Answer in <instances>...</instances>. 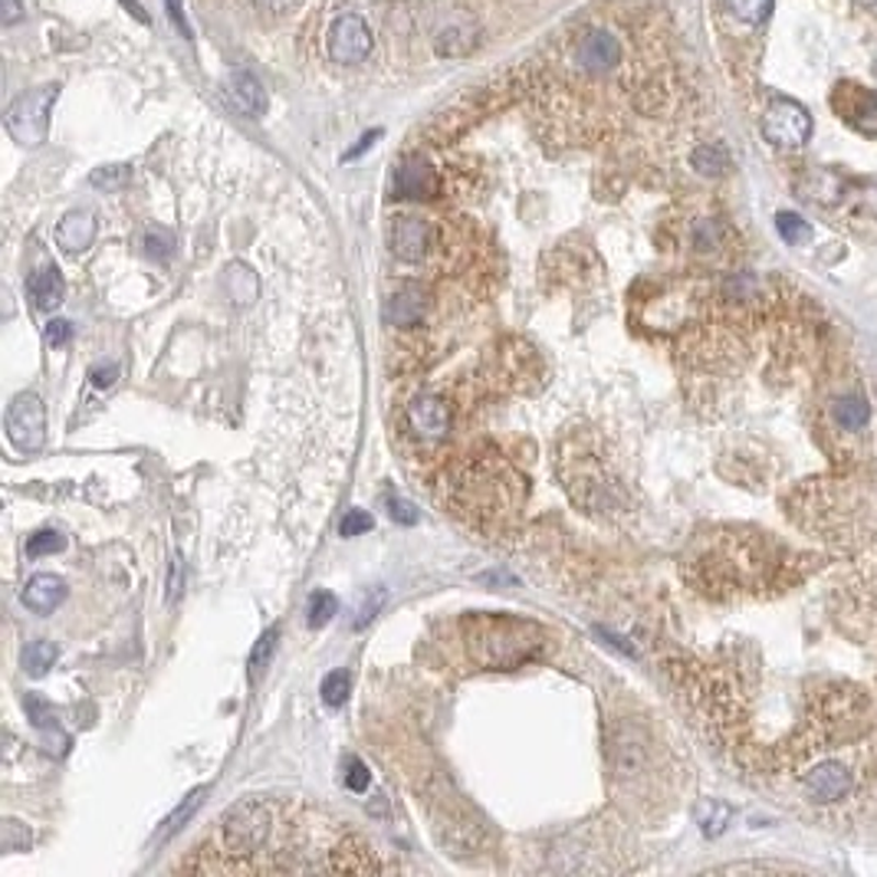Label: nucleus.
<instances>
[{"mask_svg": "<svg viewBox=\"0 0 877 877\" xmlns=\"http://www.w3.org/2000/svg\"><path fill=\"white\" fill-rule=\"evenodd\" d=\"M359 835L342 825L277 802L250 799L234 806L198 858L181 872L221 875H283V872H389Z\"/></svg>", "mask_w": 877, "mask_h": 877, "instance_id": "obj_1", "label": "nucleus"}, {"mask_svg": "<svg viewBox=\"0 0 877 877\" xmlns=\"http://www.w3.org/2000/svg\"><path fill=\"white\" fill-rule=\"evenodd\" d=\"M522 496V476L496 453H470L443 476V503L476 529H499L509 522Z\"/></svg>", "mask_w": 877, "mask_h": 877, "instance_id": "obj_2", "label": "nucleus"}, {"mask_svg": "<svg viewBox=\"0 0 877 877\" xmlns=\"http://www.w3.org/2000/svg\"><path fill=\"white\" fill-rule=\"evenodd\" d=\"M460 634L466 644V654L483 671H513L529 661H539L549 651L552 634L516 615H463Z\"/></svg>", "mask_w": 877, "mask_h": 877, "instance_id": "obj_3", "label": "nucleus"}, {"mask_svg": "<svg viewBox=\"0 0 877 877\" xmlns=\"http://www.w3.org/2000/svg\"><path fill=\"white\" fill-rule=\"evenodd\" d=\"M56 95H59V86H36V89H26L23 95L13 99V105L3 115V125L16 145L33 148V145L46 142L49 112H53Z\"/></svg>", "mask_w": 877, "mask_h": 877, "instance_id": "obj_4", "label": "nucleus"}, {"mask_svg": "<svg viewBox=\"0 0 877 877\" xmlns=\"http://www.w3.org/2000/svg\"><path fill=\"white\" fill-rule=\"evenodd\" d=\"M763 135L779 148H802L812 138V115L796 99H776L763 112Z\"/></svg>", "mask_w": 877, "mask_h": 877, "instance_id": "obj_5", "label": "nucleus"}, {"mask_svg": "<svg viewBox=\"0 0 877 877\" xmlns=\"http://www.w3.org/2000/svg\"><path fill=\"white\" fill-rule=\"evenodd\" d=\"M625 59V43L611 26H592L578 36L575 46V66L585 76H611L618 63Z\"/></svg>", "mask_w": 877, "mask_h": 877, "instance_id": "obj_6", "label": "nucleus"}, {"mask_svg": "<svg viewBox=\"0 0 877 877\" xmlns=\"http://www.w3.org/2000/svg\"><path fill=\"white\" fill-rule=\"evenodd\" d=\"M326 53L342 66L362 63L372 53V30H369L366 16H359V13L336 16L326 30Z\"/></svg>", "mask_w": 877, "mask_h": 877, "instance_id": "obj_7", "label": "nucleus"}, {"mask_svg": "<svg viewBox=\"0 0 877 877\" xmlns=\"http://www.w3.org/2000/svg\"><path fill=\"white\" fill-rule=\"evenodd\" d=\"M7 438L16 450L33 453L46 440V408L36 395H16L7 408Z\"/></svg>", "mask_w": 877, "mask_h": 877, "instance_id": "obj_8", "label": "nucleus"}, {"mask_svg": "<svg viewBox=\"0 0 877 877\" xmlns=\"http://www.w3.org/2000/svg\"><path fill=\"white\" fill-rule=\"evenodd\" d=\"M435 244V231L425 217L418 214H398L392 224V254L405 263H421L428 260Z\"/></svg>", "mask_w": 877, "mask_h": 877, "instance_id": "obj_9", "label": "nucleus"}, {"mask_svg": "<svg viewBox=\"0 0 877 877\" xmlns=\"http://www.w3.org/2000/svg\"><path fill=\"white\" fill-rule=\"evenodd\" d=\"M405 421L421 440H443L450 435V405L440 395L421 392L408 402Z\"/></svg>", "mask_w": 877, "mask_h": 877, "instance_id": "obj_10", "label": "nucleus"}, {"mask_svg": "<svg viewBox=\"0 0 877 877\" xmlns=\"http://www.w3.org/2000/svg\"><path fill=\"white\" fill-rule=\"evenodd\" d=\"M440 188L438 171L425 158H405L392 175V194L405 201H428Z\"/></svg>", "mask_w": 877, "mask_h": 877, "instance_id": "obj_11", "label": "nucleus"}, {"mask_svg": "<svg viewBox=\"0 0 877 877\" xmlns=\"http://www.w3.org/2000/svg\"><path fill=\"white\" fill-rule=\"evenodd\" d=\"M802 786L819 802H839L852 792V773L842 763H819L812 773L802 776Z\"/></svg>", "mask_w": 877, "mask_h": 877, "instance_id": "obj_12", "label": "nucleus"}, {"mask_svg": "<svg viewBox=\"0 0 877 877\" xmlns=\"http://www.w3.org/2000/svg\"><path fill=\"white\" fill-rule=\"evenodd\" d=\"M428 293L421 290V286H402V290H395L392 296H389V303H385V319L392 323V326H405V329H412V326H421V319H425V313H428Z\"/></svg>", "mask_w": 877, "mask_h": 877, "instance_id": "obj_13", "label": "nucleus"}, {"mask_svg": "<svg viewBox=\"0 0 877 877\" xmlns=\"http://www.w3.org/2000/svg\"><path fill=\"white\" fill-rule=\"evenodd\" d=\"M435 46L440 56H466L476 46V23L470 16H450L435 30Z\"/></svg>", "mask_w": 877, "mask_h": 877, "instance_id": "obj_14", "label": "nucleus"}, {"mask_svg": "<svg viewBox=\"0 0 877 877\" xmlns=\"http://www.w3.org/2000/svg\"><path fill=\"white\" fill-rule=\"evenodd\" d=\"M92 240H95V217L89 211H69L56 224V244L66 254H82V250H89Z\"/></svg>", "mask_w": 877, "mask_h": 877, "instance_id": "obj_15", "label": "nucleus"}, {"mask_svg": "<svg viewBox=\"0 0 877 877\" xmlns=\"http://www.w3.org/2000/svg\"><path fill=\"white\" fill-rule=\"evenodd\" d=\"M66 601V582L59 575H33L23 588V605L36 615H49Z\"/></svg>", "mask_w": 877, "mask_h": 877, "instance_id": "obj_16", "label": "nucleus"}, {"mask_svg": "<svg viewBox=\"0 0 877 877\" xmlns=\"http://www.w3.org/2000/svg\"><path fill=\"white\" fill-rule=\"evenodd\" d=\"M227 95H231L234 109L244 115H263V109H267V92L250 72H234L227 79Z\"/></svg>", "mask_w": 877, "mask_h": 877, "instance_id": "obj_17", "label": "nucleus"}, {"mask_svg": "<svg viewBox=\"0 0 877 877\" xmlns=\"http://www.w3.org/2000/svg\"><path fill=\"white\" fill-rule=\"evenodd\" d=\"M26 290H30V300H33L40 310H53V306H59L63 296H66V283H63V277H59L56 267H43V270L30 273Z\"/></svg>", "mask_w": 877, "mask_h": 877, "instance_id": "obj_18", "label": "nucleus"}, {"mask_svg": "<svg viewBox=\"0 0 877 877\" xmlns=\"http://www.w3.org/2000/svg\"><path fill=\"white\" fill-rule=\"evenodd\" d=\"M694 816H697L700 832H704L707 839H717V835L727 832V825H730V819H733V809H730L727 802H720V799H704V802L697 806Z\"/></svg>", "mask_w": 877, "mask_h": 877, "instance_id": "obj_19", "label": "nucleus"}, {"mask_svg": "<svg viewBox=\"0 0 877 877\" xmlns=\"http://www.w3.org/2000/svg\"><path fill=\"white\" fill-rule=\"evenodd\" d=\"M690 165H694L700 175L717 178V175H723V171L730 168V155H727V148H720V145H700V148H694Z\"/></svg>", "mask_w": 877, "mask_h": 877, "instance_id": "obj_20", "label": "nucleus"}, {"mask_svg": "<svg viewBox=\"0 0 877 877\" xmlns=\"http://www.w3.org/2000/svg\"><path fill=\"white\" fill-rule=\"evenodd\" d=\"M56 657H59V648H56L53 641H33V644H26V651H23V667H26V674L43 677V674L56 664Z\"/></svg>", "mask_w": 877, "mask_h": 877, "instance_id": "obj_21", "label": "nucleus"}, {"mask_svg": "<svg viewBox=\"0 0 877 877\" xmlns=\"http://www.w3.org/2000/svg\"><path fill=\"white\" fill-rule=\"evenodd\" d=\"M835 418H839V425L842 428H848V431H858V428H865L868 425V418H872V405L865 402V398H842L839 405H835Z\"/></svg>", "mask_w": 877, "mask_h": 877, "instance_id": "obj_22", "label": "nucleus"}, {"mask_svg": "<svg viewBox=\"0 0 877 877\" xmlns=\"http://www.w3.org/2000/svg\"><path fill=\"white\" fill-rule=\"evenodd\" d=\"M727 7L746 26H763L773 13V0H727Z\"/></svg>", "mask_w": 877, "mask_h": 877, "instance_id": "obj_23", "label": "nucleus"}, {"mask_svg": "<svg viewBox=\"0 0 877 877\" xmlns=\"http://www.w3.org/2000/svg\"><path fill=\"white\" fill-rule=\"evenodd\" d=\"M132 181V168L128 165H102L89 175V184L92 188H102V191H119Z\"/></svg>", "mask_w": 877, "mask_h": 877, "instance_id": "obj_24", "label": "nucleus"}, {"mask_svg": "<svg viewBox=\"0 0 877 877\" xmlns=\"http://www.w3.org/2000/svg\"><path fill=\"white\" fill-rule=\"evenodd\" d=\"M66 549V536L56 532V529H40L26 539V555L30 559H40V555H53V552H63Z\"/></svg>", "mask_w": 877, "mask_h": 877, "instance_id": "obj_25", "label": "nucleus"}, {"mask_svg": "<svg viewBox=\"0 0 877 877\" xmlns=\"http://www.w3.org/2000/svg\"><path fill=\"white\" fill-rule=\"evenodd\" d=\"M336 611H339V601H336L333 592H313V598H310V618L306 621H310V628H326Z\"/></svg>", "mask_w": 877, "mask_h": 877, "instance_id": "obj_26", "label": "nucleus"}, {"mask_svg": "<svg viewBox=\"0 0 877 877\" xmlns=\"http://www.w3.org/2000/svg\"><path fill=\"white\" fill-rule=\"evenodd\" d=\"M776 227H779V234H783L786 244H806V240H812V227H809V221H802L799 214L783 211V214L776 217Z\"/></svg>", "mask_w": 877, "mask_h": 877, "instance_id": "obj_27", "label": "nucleus"}, {"mask_svg": "<svg viewBox=\"0 0 877 877\" xmlns=\"http://www.w3.org/2000/svg\"><path fill=\"white\" fill-rule=\"evenodd\" d=\"M175 247H178V240H175V234L168 227H151L145 234V254L151 260H168L175 254Z\"/></svg>", "mask_w": 877, "mask_h": 877, "instance_id": "obj_28", "label": "nucleus"}, {"mask_svg": "<svg viewBox=\"0 0 877 877\" xmlns=\"http://www.w3.org/2000/svg\"><path fill=\"white\" fill-rule=\"evenodd\" d=\"M204 792H207V789H194V792H191V796H188V799L178 806V812H175V816L165 822V829H161V842H165V839H171V835H175V832H178V829H181V825H184V822H188V819H191L198 809H201V802H204Z\"/></svg>", "mask_w": 877, "mask_h": 877, "instance_id": "obj_29", "label": "nucleus"}, {"mask_svg": "<svg viewBox=\"0 0 877 877\" xmlns=\"http://www.w3.org/2000/svg\"><path fill=\"white\" fill-rule=\"evenodd\" d=\"M30 848V829L20 825L16 819H7L0 825V852L13 855V852H26Z\"/></svg>", "mask_w": 877, "mask_h": 877, "instance_id": "obj_30", "label": "nucleus"}, {"mask_svg": "<svg viewBox=\"0 0 877 877\" xmlns=\"http://www.w3.org/2000/svg\"><path fill=\"white\" fill-rule=\"evenodd\" d=\"M349 687H352L349 674H342V671H333V674L323 681V700H326L329 707H342V704H346V697H349Z\"/></svg>", "mask_w": 877, "mask_h": 877, "instance_id": "obj_31", "label": "nucleus"}, {"mask_svg": "<svg viewBox=\"0 0 877 877\" xmlns=\"http://www.w3.org/2000/svg\"><path fill=\"white\" fill-rule=\"evenodd\" d=\"M23 707H26V717H30V723H33L36 730H56V713H53V707L43 704L36 694H26Z\"/></svg>", "mask_w": 877, "mask_h": 877, "instance_id": "obj_32", "label": "nucleus"}, {"mask_svg": "<svg viewBox=\"0 0 877 877\" xmlns=\"http://www.w3.org/2000/svg\"><path fill=\"white\" fill-rule=\"evenodd\" d=\"M372 529V516L366 513V509H349L346 516H342V522H339V532L342 536H362V532H369Z\"/></svg>", "mask_w": 877, "mask_h": 877, "instance_id": "obj_33", "label": "nucleus"}, {"mask_svg": "<svg viewBox=\"0 0 877 877\" xmlns=\"http://www.w3.org/2000/svg\"><path fill=\"white\" fill-rule=\"evenodd\" d=\"M389 516H392L395 522H402V526H415V522H418V509H415V503H408V499H402V496H389Z\"/></svg>", "mask_w": 877, "mask_h": 877, "instance_id": "obj_34", "label": "nucleus"}, {"mask_svg": "<svg viewBox=\"0 0 877 877\" xmlns=\"http://www.w3.org/2000/svg\"><path fill=\"white\" fill-rule=\"evenodd\" d=\"M369 783H372V776H369V766H366V763H359V760H349L346 786H349L352 792H366V789H369Z\"/></svg>", "mask_w": 877, "mask_h": 877, "instance_id": "obj_35", "label": "nucleus"}, {"mask_svg": "<svg viewBox=\"0 0 877 877\" xmlns=\"http://www.w3.org/2000/svg\"><path fill=\"white\" fill-rule=\"evenodd\" d=\"M273 648H277V628H270V631H267V634L260 638V644L254 648V657H250V671H260V664H267V661H270Z\"/></svg>", "mask_w": 877, "mask_h": 877, "instance_id": "obj_36", "label": "nucleus"}, {"mask_svg": "<svg viewBox=\"0 0 877 877\" xmlns=\"http://www.w3.org/2000/svg\"><path fill=\"white\" fill-rule=\"evenodd\" d=\"M72 339V326L66 323V319H53L49 326H46V342L49 346H66Z\"/></svg>", "mask_w": 877, "mask_h": 877, "instance_id": "obj_37", "label": "nucleus"}, {"mask_svg": "<svg viewBox=\"0 0 877 877\" xmlns=\"http://www.w3.org/2000/svg\"><path fill=\"white\" fill-rule=\"evenodd\" d=\"M115 379H119V366H115V362H109V366H95V369H92V385H95V389H112Z\"/></svg>", "mask_w": 877, "mask_h": 877, "instance_id": "obj_38", "label": "nucleus"}, {"mask_svg": "<svg viewBox=\"0 0 877 877\" xmlns=\"http://www.w3.org/2000/svg\"><path fill=\"white\" fill-rule=\"evenodd\" d=\"M23 3L20 0H0V23L3 26H13V23H20L23 20Z\"/></svg>", "mask_w": 877, "mask_h": 877, "instance_id": "obj_39", "label": "nucleus"}, {"mask_svg": "<svg viewBox=\"0 0 877 877\" xmlns=\"http://www.w3.org/2000/svg\"><path fill=\"white\" fill-rule=\"evenodd\" d=\"M168 13H171V20H175V30H178L181 36L191 40V26H188V20H184V13H181V0H168Z\"/></svg>", "mask_w": 877, "mask_h": 877, "instance_id": "obj_40", "label": "nucleus"}, {"mask_svg": "<svg viewBox=\"0 0 877 877\" xmlns=\"http://www.w3.org/2000/svg\"><path fill=\"white\" fill-rule=\"evenodd\" d=\"M379 138H382V128H372L369 135H362V138H359V145H356V148H349V151H346V158H359V155H362L366 148H372Z\"/></svg>", "mask_w": 877, "mask_h": 877, "instance_id": "obj_41", "label": "nucleus"}, {"mask_svg": "<svg viewBox=\"0 0 877 877\" xmlns=\"http://www.w3.org/2000/svg\"><path fill=\"white\" fill-rule=\"evenodd\" d=\"M122 7H125V10H128L135 20H138V23H148V13L142 10V3H138V0H122Z\"/></svg>", "mask_w": 877, "mask_h": 877, "instance_id": "obj_42", "label": "nucleus"}, {"mask_svg": "<svg viewBox=\"0 0 877 877\" xmlns=\"http://www.w3.org/2000/svg\"><path fill=\"white\" fill-rule=\"evenodd\" d=\"M178 592H181V562L175 559V575H171V592H168V595L175 598Z\"/></svg>", "mask_w": 877, "mask_h": 877, "instance_id": "obj_43", "label": "nucleus"}, {"mask_svg": "<svg viewBox=\"0 0 877 877\" xmlns=\"http://www.w3.org/2000/svg\"><path fill=\"white\" fill-rule=\"evenodd\" d=\"M257 3H263V7H270V10H283V7H290L293 0H257Z\"/></svg>", "mask_w": 877, "mask_h": 877, "instance_id": "obj_44", "label": "nucleus"}]
</instances>
